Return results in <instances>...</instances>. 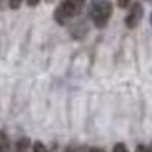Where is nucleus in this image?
<instances>
[{"label":"nucleus","mask_w":152,"mask_h":152,"mask_svg":"<svg viewBox=\"0 0 152 152\" xmlns=\"http://www.w3.org/2000/svg\"><path fill=\"white\" fill-rule=\"evenodd\" d=\"M142 15H144V8H142V5L139 4V2H134L132 7L129 8V13H128V17H126V20H124L126 26H128L129 30H134V28L141 23Z\"/></svg>","instance_id":"obj_3"},{"label":"nucleus","mask_w":152,"mask_h":152,"mask_svg":"<svg viewBox=\"0 0 152 152\" xmlns=\"http://www.w3.org/2000/svg\"><path fill=\"white\" fill-rule=\"evenodd\" d=\"M30 147H31L30 137H20L17 141V145H15V152H30Z\"/></svg>","instance_id":"obj_4"},{"label":"nucleus","mask_w":152,"mask_h":152,"mask_svg":"<svg viewBox=\"0 0 152 152\" xmlns=\"http://www.w3.org/2000/svg\"><path fill=\"white\" fill-rule=\"evenodd\" d=\"M26 4L30 5V7H36V5L39 4V0H26Z\"/></svg>","instance_id":"obj_13"},{"label":"nucleus","mask_w":152,"mask_h":152,"mask_svg":"<svg viewBox=\"0 0 152 152\" xmlns=\"http://www.w3.org/2000/svg\"><path fill=\"white\" fill-rule=\"evenodd\" d=\"M136 152H151V149H149L147 145H142V144H139L137 147H136Z\"/></svg>","instance_id":"obj_12"},{"label":"nucleus","mask_w":152,"mask_h":152,"mask_svg":"<svg viewBox=\"0 0 152 152\" xmlns=\"http://www.w3.org/2000/svg\"><path fill=\"white\" fill-rule=\"evenodd\" d=\"M21 2H23V0H8V7H10L12 10H18Z\"/></svg>","instance_id":"obj_9"},{"label":"nucleus","mask_w":152,"mask_h":152,"mask_svg":"<svg viewBox=\"0 0 152 152\" xmlns=\"http://www.w3.org/2000/svg\"><path fill=\"white\" fill-rule=\"evenodd\" d=\"M88 152H105V151H103V149H100V147H92Z\"/></svg>","instance_id":"obj_14"},{"label":"nucleus","mask_w":152,"mask_h":152,"mask_svg":"<svg viewBox=\"0 0 152 152\" xmlns=\"http://www.w3.org/2000/svg\"><path fill=\"white\" fill-rule=\"evenodd\" d=\"M10 139H8L7 132L0 131V152H10Z\"/></svg>","instance_id":"obj_5"},{"label":"nucleus","mask_w":152,"mask_h":152,"mask_svg":"<svg viewBox=\"0 0 152 152\" xmlns=\"http://www.w3.org/2000/svg\"><path fill=\"white\" fill-rule=\"evenodd\" d=\"M46 2H48V4H53V2H54V0H46Z\"/></svg>","instance_id":"obj_16"},{"label":"nucleus","mask_w":152,"mask_h":152,"mask_svg":"<svg viewBox=\"0 0 152 152\" xmlns=\"http://www.w3.org/2000/svg\"><path fill=\"white\" fill-rule=\"evenodd\" d=\"M151 23H152V15H151Z\"/></svg>","instance_id":"obj_18"},{"label":"nucleus","mask_w":152,"mask_h":152,"mask_svg":"<svg viewBox=\"0 0 152 152\" xmlns=\"http://www.w3.org/2000/svg\"><path fill=\"white\" fill-rule=\"evenodd\" d=\"M74 17H77V12H75V8L72 7V4H70L69 0L61 2V4L57 5V8L54 10V20H56V23L61 25V26L67 25Z\"/></svg>","instance_id":"obj_2"},{"label":"nucleus","mask_w":152,"mask_h":152,"mask_svg":"<svg viewBox=\"0 0 152 152\" xmlns=\"http://www.w3.org/2000/svg\"><path fill=\"white\" fill-rule=\"evenodd\" d=\"M147 2H149V4H152V0H147Z\"/></svg>","instance_id":"obj_17"},{"label":"nucleus","mask_w":152,"mask_h":152,"mask_svg":"<svg viewBox=\"0 0 152 152\" xmlns=\"http://www.w3.org/2000/svg\"><path fill=\"white\" fill-rule=\"evenodd\" d=\"M69 2L72 4V7L75 8L77 15H80V13H82L83 7H85V0H69Z\"/></svg>","instance_id":"obj_7"},{"label":"nucleus","mask_w":152,"mask_h":152,"mask_svg":"<svg viewBox=\"0 0 152 152\" xmlns=\"http://www.w3.org/2000/svg\"><path fill=\"white\" fill-rule=\"evenodd\" d=\"M66 152H77V151L72 147V145H70V147H67V149H66Z\"/></svg>","instance_id":"obj_15"},{"label":"nucleus","mask_w":152,"mask_h":152,"mask_svg":"<svg viewBox=\"0 0 152 152\" xmlns=\"http://www.w3.org/2000/svg\"><path fill=\"white\" fill-rule=\"evenodd\" d=\"M113 152H129V151H128V147H126L123 142H118V144L113 147Z\"/></svg>","instance_id":"obj_10"},{"label":"nucleus","mask_w":152,"mask_h":152,"mask_svg":"<svg viewBox=\"0 0 152 152\" xmlns=\"http://www.w3.org/2000/svg\"><path fill=\"white\" fill-rule=\"evenodd\" d=\"M33 152H49L48 147L43 144V142H34L33 144Z\"/></svg>","instance_id":"obj_8"},{"label":"nucleus","mask_w":152,"mask_h":152,"mask_svg":"<svg viewBox=\"0 0 152 152\" xmlns=\"http://www.w3.org/2000/svg\"><path fill=\"white\" fill-rule=\"evenodd\" d=\"M113 5L110 0H92L90 4V18L96 28H105L111 18Z\"/></svg>","instance_id":"obj_1"},{"label":"nucleus","mask_w":152,"mask_h":152,"mask_svg":"<svg viewBox=\"0 0 152 152\" xmlns=\"http://www.w3.org/2000/svg\"><path fill=\"white\" fill-rule=\"evenodd\" d=\"M70 31H72V36H74V38H79V39H80V38L85 36V33H87V26H85V23H80L79 26H74Z\"/></svg>","instance_id":"obj_6"},{"label":"nucleus","mask_w":152,"mask_h":152,"mask_svg":"<svg viewBox=\"0 0 152 152\" xmlns=\"http://www.w3.org/2000/svg\"><path fill=\"white\" fill-rule=\"evenodd\" d=\"M116 4H118L119 8H126L129 4H131V0H116Z\"/></svg>","instance_id":"obj_11"}]
</instances>
